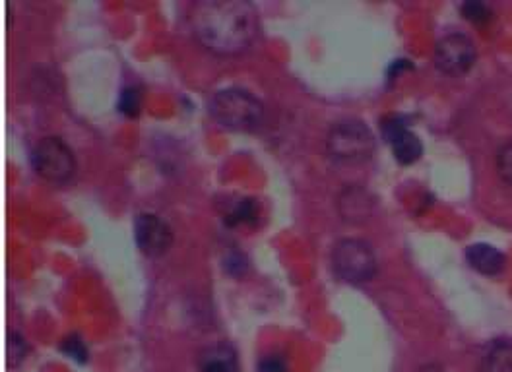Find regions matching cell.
<instances>
[{
    "mask_svg": "<svg viewBox=\"0 0 512 372\" xmlns=\"http://www.w3.org/2000/svg\"><path fill=\"white\" fill-rule=\"evenodd\" d=\"M340 214L348 221H365L373 214V198L363 188L353 186L340 196Z\"/></svg>",
    "mask_w": 512,
    "mask_h": 372,
    "instance_id": "cell-11",
    "label": "cell"
},
{
    "mask_svg": "<svg viewBox=\"0 0 512 372\" xmlns=\"http://www.w3.org/2000/svg\"><path fill=\"white\" fill-rule=\"evenodd\" d=\"M26 355H28V343H26V340H24L20 334L10 332V334H8V351H6L8 367L20 365Z\"/></svg>",
    "mask_w": 512,
    "mask_h": 372,
    "instance_id": "cell-14",
    "label": "cell"
},
{
    "mask_svg": "<svg viewBox=\"0 0 512 372\" xmlns=\"http://www.w3.org/2000/svg\"><path fill=\"white\" fill-rule=\"evenodd\" d=\"M480 372H512V343L495 341L481 359Z\"/></svg>",
    "mask_w": 512,
    "mask_h": 372,
    "instance_id": "cell-12",
    "label": "cell"
},
{
    "mask_svg": "<svg viewBox=\"0 0 512 372\" xmlns=\"http://www.w3.org/2000/svg\"><path fill=\"white\" fill-rule=\"evenodd\" d=\"M332 270L348 283H367L377 276L379 262L375 250L361 239H344L332 248Z\"/></svg>",
    "mask_w": 512,
    "mask_h": 372,
    "instance_id": "cell-5",
    "label": "cell"
},
{
    "mask_svg": "<svg viewBox=\"0 0 512 372\" xmlns=\"http://www.w3.org/2000/svg\"><path fill=\"white\" fill-rule=\"evenodd\" d=\"M417 372H445L443 371V367L441 365H435V363H431V365H425V367H421Z\"/></svg>",
    "mask_w": 512,
    "mask_h": 372,
    "instance_id": "cell-20",
    "label": "cell"
},
{
    "mask_svg": "<svg viewBox=\"0 0 512 372\" xmlns=\"http://www.w3.org/2000/svg\"><path fill=\"white\" fill-rule=\"evenodd\" d=\"M256 219V204L253 200H243L235 206V210L227 216V221L231 225H237V223H249V221H255Z\"/></svg>",
    "mask_w": 512,
    "mask_h": 372,
    "instance_id": "cell-16",
    "label": "cell"
},
{
    "mask_svg": "<svg viewBox=\"0 0 512 372\" xmlns=\"http://www.w3.org/2000/svg\"><path fill=\"white\" fill-rule=\"evenodd\" d=\"M258 372H288V363L280 355H268L260 359Z\"/></svg>",
    "mask_w": 512,
    "mask_h": 372,
    "instance_id": "cell-19",
    "label": "cell"
},
{
    "mask_svg": "<svg viewBox=\"0 0 512 372\" xmlns=\"http://www.w3.org/2000/svg\"><path fill=\"white\" fill-rule=\"evenodd\" d=\"M466 260L476 272H480L483 276H497L505 270V264H507V258L501 250L483 243L468 248Z\"/></svg>",
    "mask_w": 512,
    "mask_h": 372,
    "instance_id": "cell-10",
    "label": "cell"
},
{
    "mask_svg": "<svg viewBox=\"0 0 512 372\" xmlns=\"http://www.w3.org/2000/svg\"><path fill=\"white\" fill-rule=\"evenodd\" d=\"M462 14L466 20L474 24H485L491 18V10L483 2H476V0L462 4Z\"/></svg>",
    "mask_w": 512,
    "mask_h": 372,
    "instance_id": "cell-17",
    "label": "cell"
},
{
    "mask_svg": "<svg viewBox=\"0 0 512 372\" xmlns=\"http://www.w3.org/2000/svg\"><path fill=\"white\" fill-rule=\"evenodd\" d=\"M189 26L194 39L208 51L237 55L249 49L258 35V12L245 0L196 2Z\"/></svg>",
    "mask_w": 512,
    "mask_h": 372,
    "instance_id": "cell-1",
    "label": "cell"
},
{
    "mask_svg": "<svg viewBox=\"0 0 512 372\" xmlns=\"http://www.w3.org/2000/svg\"><path fill=\"white\" fill-rule=\"evenodd\" d=\"M383 136L388 140L392 154L402 165H412L423 154L421 140L410 130L402 117H390L383 123Z\"/></svg>",
    "mask_w": 512,
    "mask_h": 372,
    "instance_id": "cell-8",
    "label": "cell"
},
{
    "mask_svg": "<svg viewBox=\"0 0 512 372\" xmlns=\"http://www.w3.org/2000/svg\"><path fill=\"white\" fill-rule=\"evenodd\" d=\"M134 239L146 256H161L171 247L173 233L160 216L140 214L134 221Z\"/></svg>",
    "mask_w": 512,
    "mask_h": 372,
    "instance_id": "cell-7",
    "label": "cell"
},
{
    "mask_svg": "<svg viewBox=\"0 0 512 372\" xmlns=\"http://www.w3.org/2000/svg\"><path fill=\"white\" fill-rule=\"evenodd\" d=\"M326 148L330 155L340 163H363L375 154L373 132L355 119L336 123L326 138Z\"/></svg>",
    "mask_w": 512,
    "mask_h": 372,
    "instance_id": "cell-3",
    "label": "cell"
},
{
    "mask_svg": "<svg viewBox=\"0 0 512 372\" xmlns=\"http://www.w3.org/2000/svg\"><path fill=\"white\" fill-rule=\"evenodd\" d=\"M119 109L127 117H138L142 111V92L136 86H128L119 97Z\"/></svg>",
    "mask_w": 512,
    "mask_h": 372,
    "instance_id": "cell-13",
    "label": "cell"
},
{
    "mask_svg": "<svg viewBox=\"0 0 512 372\" xmlns=\"http://www.w3.org/2000/svg\"><path fill=\"white\" fill-rule=\"evenodd\" d=\"M478 51L474 41L464 33H448L435 45L433 62L445 76H464L476 64Z\"/></svg>",
    "mask_w": 512,
    "mask_h": 372,
    "instance_id": "cell-6",
    "label": "cell"
},
{
    "mask_svg": "<svg viewBox=\"0 0 512 372\" xmlns=\"http://www.w3.org/2000/svg\"><path fill=\"white\" fill-rule=\"evenodd\" d=\"M35 175L51 185H64L76 173V157L70 146L55 136L41 138L30 157Z\"/></svg>",
    "mask_w": 512,
    "mask_h": 372,
    "instance_id": "cell-4",
    "label": "cell"
},
{
    "mask_svg": "<svg viewBox=\"0 0 512 372\" xmlns=\"http://www.w3.org/2000/svg\"><path fill=\"white\" fill-rule=\"evenodd\" d=\"M61 351H64L76 363L88 361V347L78 336H68L66 340L61 341Z\"/></svg>",
    "mask_w": 512,
    "mask_h": 372,
    "instance_id": "cell-15",
    "label": "cell"
},
{
    "mask_svg": "<svg viewBox=\"0 0 512 372\" xmlns=\"http://www.w3.org/2000/svg\"><path fill=\"white\" fill-rule=\"evenodd\" d=\"M208 111L216 123L231 130H255L264 119V105L253 93L239 88L214 93L208 103Z\"/></svg>",
    "mask_w": 512,
    "mask_h": 372,
    "instance_id": "cell-2",
    "label": "cell"
},
{
    "mask_svg": "<svg viewBox=\"0 0 512 372\" xmlns=\"http://www.w3.org/2000/svg\"><path fill=\"white\" fill-rule=\"evenodd\" d=\"M497 173L507 185L512 186V142L503 146L497 154Z\"/></svg>",
    "mask_w": 512,
    "mask_h": 372,
    "instance_id": "cell-18",
    "label": "cell"
},
{
    "mask_svg": "<svg viewBox=\"0 0 512 372\" xmlns=\"http://www.w3.org/2000/svg\"><path fill=\"white\" fill-rule=\"evenodd\" d=\"M200 372H241L237 351L229 343H216L200 353Z\"/></svg>",
    "mask_w": 512,
    "mask_h": 372,
    "instance_id": "cell-9",
    "label": "cell"
}]
</instances>
